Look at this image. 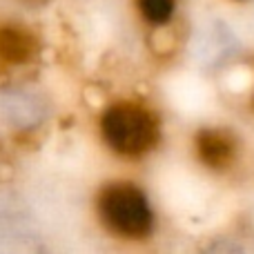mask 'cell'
I'll list each match as a JSON object with an SVG mask.
<instances>
[{
    "instance_id": "cell-3",
    "label": "cell",
    "mask_w": 254,
    "mask_h": 254,
    "mask_svg": "<svg viewBox=\"0 0 254 254\" xmlns=\"http://www.w3.org/2000/svg\"><path fill=\"white\" fill-rule=\"evenodd\" d=\"M196 154L210 170H225L237 156V140L225 129H201L196 136Z\"/></svg>"
},
{
    "instance_id": "cell-5",
    "label": "cell",
    "mask_w": 254,
    "mask_h": 254,
    "mask_svg": "<svg viewBox=\"0 0 254 254\" xmlns=\"http://www.w3.org/2000/svg\"><path fill=\"white\" fill-rule=\"evenodd\" d=\"M138 9L152 25H165L174 11V0H138Z\"/></svg>"
},
{
    "instance_id": "cell-6",
    "label": "cell",
    "mask_w": 254,
    "mask_h": 254,
    "mask_svg": "<svg viewBox=\"0 0 254 254\" xmlns=\"http://www.w3.org/2000/svg\"><path fill=\"white\" fill-rule=\"evenodd\" d=\"M27 2H40V0H27Z\"/></svg>"
},
{
    "instance_id": "cell-4",
    "label": "cell",
    "mask_w": 254,
    "mask_h": 254,
    "mask_svg": "<svg viewBox=\"0 0 254 254\" xmlns=\"http://www.w3.org/2000/svg\"><path fill=\"white\" fill-rule=\"evenodd\" d=\"M36 52L34 36L22 27H0V61L27 63Z\"/></svg>"
},
{
    "instance_id": "cell-2",
    "label": "cell",
    "mask_w": 254,
    "mask_h": 254,
    "mask_svg": "<svg viewBox=\"0 0 254 254\" xmlns=\"http://www.w3.org/2000/svg\"><path fill=\"white\" fill-rule=\"evenodd\" d=\"M98 214L110 232L125 239H143L152 230V210L138 188L114 183L98 196Z\"/></svg>"
},
{
    "instance_id": "cell-1",
    "label": "cell",
    "mask_w": 254,
    "mask_h": 254,
    "mask_svg": "<svg viewBox=\"0 0 254 254\" xmlns=\"http://www.w3.org/2000/svg\"><path fill=\"white\" fill-rule=\"evenodd\" d=\"M103 138L123 156H140L158 140V123L147 107L138 103H116L103 114Z\"/></svg>"
}]
</instances>
